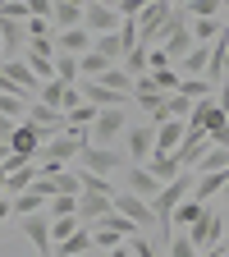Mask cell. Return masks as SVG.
Here are the masks:
<instances>
[{"label":"cell","mask_w":229,"mask_h":257,"mask_svg":"<svg viewBox=\"0 0 229 257\" xmlns=\"http://www.w3.org/2000/svg\"><path fill=\"white\" fill-rule=\"evenodd\" d=\"M188 188H192V179H188V175H179L174 184H165V188H160V198L151 202V211H156V220H160V230H174L170 220H174V211L183 207V198H192Z\"/></svg>","instance_id":"6da1fadb"},{"label":"cell","mask_w":229,"mask_h":257,"mask_svg":"<svg viewBox=\"0 0 229 257\" xmlns=\"http://www.w3.org/2000/svg\"><path fill=\"white\" fill-rule=\"evenodd\" d=\"M119 10L115 5H101V0H92V5H83V28L92 32V37H110V32H119Z\"/></svg>","instance_id":"7a4b0ae2"},{"label":"cell","mask_w":229,"mask_h":257,"mask_svg":"<svg viewBox=\"0 0 229 257\" xmlns=\"http://www.w3.org/2000/svg\"><path fill=\"white\" fill-rule=\"evenodd\" d=\"M115 211H119V216H128L142 234H147V230H156V211H151V202L133 198L128 188H119V193H115Z\"/></svg>","instance_id":"3957f363"},{"label":"cell","mask_w":229,"mask_h":257,"mask_svg":"<svg viewBox=\"0 0 229 257\" xmlns=\"http://www.w3.org/2000/svg\"><path fill=\"white\" fill-rule=\"evenodd\" d=\"M124 134H128V124H124V110H101L87 138H92V147H110V143H119Z\"/></svg>","instance_id":"277c9868"},{"label":"cell","mask_w":229,"mask_h":257,"mask_svg":"<svg viewBox=\"0 0 229 257\" xmlns=\"http://www.w3.org/2000/svg\"><path fill=\"white\" fill-rule=\"evenodd\" d=\"M19 230H23V239L37 248L42 257H55V239H51V220H46V211H42V216H23Z\"/></svg>","instance_id":"5b68a950"},{"label":"cell","mask_w":229,"mask_h":257,"mask_svg":"<svg viewBox=\"0 0 229 257\" xmlns=\"http://www.w3.org/2000/svg\"><path fill=\"white\" fill-rule=\"evenodd\" d=\"M124 152H128V161H133V166H147V161L156 156V128H128L124 134Z\"/></svg>","instance_id":"8992f818"},{"label":"cell","mask_w":229,"mask_h":257,"mask_svg":"<svg viewBox=\"0 0 229 257\" xmlns=\"http://www.w3.org/2000/svg\"><path fill=\"white\" fill-rule=\"evenodd\" d=\"M211 152V134H202V128H188V138H183V147L174 152V161L183 170H197V161Z\"/></svg>","instance_id":"52a82bcc"},{"label":"cell","mask_w":229,"mask_h":257,"mask_svg":"<svg viewBox=\"0 0 229 257\" xmlns=\"http://www.w3.org/2000/svg\"><path fill=\"white\" fill-rule=\"evenodd\" d=\"M78 161H83V170H87V175H101V179L119 170V152H115V147H83Z\"/></svg>","instance_id":"ba28073f"},{"label":"cell","mask_w":229,"mask_h":257,"mask_svg":"<svg viewBox=\"0 0 229 257\" xmlns=\"http://www.w3.org/2000/svg\"><path fill=\"white\" fill-rule=\"evenodd\" d=\"M220 234H224V220H220L215 211H206V216H202V220L188 230V239H192V248H197V252L215 248V243H220Z\"/></svg>","instance_id":"9c48e42d"},{"label":"cell","mask_w":229,"mask_h":257,"mask_svg":"<svg viewBox=\"0 0 229 257\" xmlns=\"http://www.w3.org/2000/svg\"><path fill=\"white\" fill-rule=\"evenodd\" d=\"M92 32L87 28H69V32H55V55H74V60H83L87 51H92Z\"/></svg>","instance_id":"30bf717a"},{"label":"cell","mask_w":229,"mask_h":257,"mask_svg":"<svg viewBox=\"0 0 229 257\" xmlns=\"http://www.w3.org/2000/svg\"><path fill=\"white\" fill-rule=\"evenodd\" d=\"M124 188L133 193V198H142V202H156V198H160V188H165V184H156V179H151V175H147L142 166H133V170L124 175Z\"/></svg>","instance_id":"8fae6325"},{"label":"cell","mask_w":229,"mask_h":257,"mask_svg":"<svg viewBox=\"0 0 229 257\" xmlns=\"http://www.w3.org/2000/svg\"><path fill=\"white\" fill-rule=\"evenodd\" d=\"M110 211H115V198H96V193H83L78 198V220L83 225H101Z\"/></svg>","instance_id":"7c38bea8"},{"label":"cell","mask_w":229,"mask_h":257,"mask_svg":"<svg viewBox=\"0 0 229 257\" xmlns=\"http://www.w3.org/2000/svg\"><path fill=\"white\" fill-rule=\"evenodd\" d=\"M183 138H188V124H183V119L160 124V128H156V152H160V156H174V152L183 147Z\"/></svg>","instance_id":"4fadbf2b"},{"label":"cell","mask_w":229,"mask_h":257,"mask_svg":"<svg viewBox=\"0 0 229 257\" xmlns=\"http://www.w3.org/2000/svg\"><path fill=\"white\" fill-rule=\"evenodd\" d=\"M28 124L37 128L42 138H55V134H64V128H69L60 110H46V106H32V110H28Z\"/></svg>","instance_id":"5bb4252c"},{"label":"cell","mask_w":229,"mask_h":257,"mask_svg":"<svg viewBox=\"0 0 229 257\" xmlns=\"http://www.w3.org/2000/svg\"><path fill=\"white\" fill-rule=\"evenodd\" d=\"M0 69H5V78L23 92V96H32V92H42V83H37V74L28 69V60H5L0 64Z\"/></svg>","instance_id":"9a60e30c"},{"label":"cell","mask_w":229,"mask_h":257,"mask_svg":"<svg viewBox=\"0 0 229 257\" xmlns=\"http://www.w3.org/2000/svg\"><path fill=\"white\" fill-rule=\"evenodd\" d=\"M42 143H46V138H42L32 124H19V128H14V138H10V152H14V156H23V161H32V156L42 152Z\"/></svg>","instance_id":"2e32d148"},{"label":"cell","mask_w":229,"mask_h":257,"mask_svg":"<svg viewBox=\"0 0 229 257\" xmlns=\"http://www.w3.org/2000/svg\"><path fill=\"white\" fill-rule=\"evenodd\" d=\"M142 170H147V175H151L156 184H174V179L183 175V166H179V161H174V156H160V152H156V156L147 161Z\"/></svg>","instance_id":"e0dca14e"},{"label":"cell","mask_w":229,"mask_h":257,"mask_svg":"<svg viewBox=\"0 0 229 257\" xmlns=\"http://www.w3.org/2000/svg\"><path fill=\"white\" fill-rule=\"evenodd\" d=\"M51 23H55V32L83 28V5H74V0H60V5L51 10Z\"/></svg>","instance_id":"ac0fdd59"},{"label":"cell","mask_w":229,"mask_h":257,"mask_svg":"<svg viewBox=\"0 0 229 257\" xmlns=\"http://www.w3.org/2000/svg\"><path fill=\"white\" fill-rule=\"evenodd\" d=\"M37 179H42L37 166H23V170L5 175V193H10V198H23V193H32V184H37Z\"/></svg>","instance_id":"d6986e66"},{"label":"cell","mask_w":229,"mask_h":257,"mask_svg":"<svg viewBox=\"0 0 229 257\" xmlns=\"http://www.w3.org/2000/svg\"><path fill=\"white\" fill-rule=\"evenodd\" d=\"M202 216H206V202H197V198H183V207L174 211V220H170V225H179V230L188 234V230H192V225H197Z\"/></svg>","instance_id":"ffe728a7"},{"label":"cell","mask_w":229,"mask_h":257,"mask_svg":"<svg viewBox=\"0 0 229 257\" xmlns=\"http://www.w3.org/2000/svg\"><path fill=\"white\" fill-rule=\"evenodd\" d=\"M96 83H101V87H110V92H119L124 101H128V92H133V78H128V74L119 69V64H110V69H106L101 78H96Z\"/></svg>","instance_id":"44dd1931"},{"label":"cell","mask_w":229,"mask_h":257,"mask_svg":"<svg viewBox=\"0 0 229 257\" xmlns=\"http://www.w3.org/2000/svg\"><path fill=\"white\" fill-rule=\"evenodd\" d=\"M64 92H69V87H64V83H42V92H37V106H46V110H60L64 115Z\"/></svg>","instance_id":"7402d4cb"},{"label":"cell","mask_w":229,"mask_h":257,"mask_svg":"<svg viewBox=\"0 0 229 257\" xmlns=\"http://www.w3.org/2000/svg\"><path fill=\"white\" fill-rule=\"evenodd\" d=\"M224 170H229V147H211L197 161V175H224Z\"/></svg>","instance_id":"603a6c76"},{"label":"cell","mask_w":229,"mask_h":257,"mask_svg":"<svg viewBox=\"0 0 229 257\" xmlns=\"http://www.w3.org/2000/svg\"><path fill=\"white\" fill-rule=\"evenodd\" d=\"M10 207H14L19 220H23V216H42V211H46V198H42V193H23V198H10Z\"/></svg>","instance_id":"cb8c5ba5"},{"label":"cell","mask_w":229,"mask_h":257,"mask_svg":"<svg viewBox=\"0 0 229 257\" xmlns=\"http://www.w3.org/2000/svg\"><path fill=\"white\" fill-rule=\"evenodd\" d=\"M87 252H92V234H87V230H78L74 239H64V243L55 248V257H87Z\"/></svg>","instance_id":"d4e9b609"},{"label":"cell","mask_w":229,"mask_h":257,"mask_svg":"<svg viewBox=\"0 0 229 257\" xmlns=\"http://www.w3.org/2000/svg\"><path fill=\"white\" fill-rule=\"evenodd\" d=\"M106 69H110V60H101L96 51H87V55L78 60V74H83V83H96V78H101Z\"/></svg>","instance_id":"484cf974"},{"label":"cell","mask_w":229,"mask_h":257,"mask_svg":"<svg viewBox=\"0 0 229 257\" xmlns=\"http://www.w3.org/2000/svg\"><path fill=\"white\" fill-rule=\"evenodd\" d=\"M78 230H83V220H78V216H55V220H51V239H55V248H60L64 239H74Z\"/></svg>","instance_id":"4316f807"},{"label":"cell","mask_w":229,"mask_h":257,"mask_svg":"<svg viewBox=\"0 0 229 257\" xmlns=\"http://www.w3.org/2000/svg\"><path fill=\"white\" fill-rule=\"evenodd\" d=\"M220 19H197V23H192V42H197V46H215V37H220Z\"/></svg>","instance_id":"83f0119b"},{"label":"cell","mask_w":229,"mask_h":257,"mask_svg":"<svg viewBox=\"0 0 229 257\" xmlns=\"http://www.w3.org/2000/svg\"><path fill=\"white\" fill-rule=\"evenodd\" d=\"M55 83L78 87V60H74V55H55Z\"/></svg>","instance_id":"f1b7e54d"},{"label":"cell","mask_w":229,"mask_h":257,"mask_svg":"<svg viewBox=\"0 0 229 257\" xmlns=\"http://www.w3.org/2000/svg\"><path fill=\"white\" fill-rule=\"evenodd\" d=\"M55 198H83V175H55Z\"/></svg>","instance_id":"f546056e"},{"label":"cell","mask_w":229,"mask_h":257,"mask_svg":"<svg viewBox=\"0 0 229 257\" xmlns=\"http://www.w3.org/2000/svg\"><path fill=\"white\" fill-rule=\"evenodd\" d=\"M179 96H188V101H211V83L206 78H183L179 83Z\"/></svg>","instance_id":"4dcf8cb0"},{"label":"cell","mask_w":229,"mask_h":257,"mask_svg":"<svg viewBox=\"0 0 229 257\" xmlns=\"http://www.w3.org/2000/svg\"><path fill=\"white\" fill-rule=\"evenodd\" d=\"M124 74H128V78H133V74L147 78V46H133V51L124 55Z\"/></svg>","instance_id":"1f68e13d"},{"label":"cell","mask_w":229,"mask_h":257,"mask_svg":"<svg viewBox=\"0 0 229 257\" xmlns=\"http://www.w3.org/2000/svg\"><path fill=\"white\" fill-rule=\"evenodd\" d=\"M165 252H170V257H202L197 248H192V239H188L183 230H174V234H170V248H165Z\"/></svg>","instance_id":"d6a6232c"},{"label":"cell","mask_w":229,"mask_h":257,"mask_svg":"<svg viewBox=\"0 0 229 257\" xmlns=\"http://www.w3.org/2000/svg\"><path fill=\"white\" fill-rule=\"evenodd\" d=\"M188 23H197V19H220V5L215 0H197V5H183Z\"/></svg>","instance_id":"836d02e7"},{"label":"cell","mask_w":229,"mask_h":257,"mask_svg":"<svg viewBox=\"0 0 229 257\" xmlns=\"http://www.w3.org/2000/svg\"><path fill=\"white\" fill-rule=\"evenodd\" d=\"M46 211H51V220L55 216H78V198H51Z\"/></svg>","instance_id":"e575fe53"},{"label":"cell","mask_w":229,"mask_h":257,"mask_svg":"<svg viewBox=\"0 0 229 257\" xmlns=\"http://www.w3.org/2000/svg\"><path fill=\"white\" fill-rule=\"evenodd\" d=\"M119 243H124V239H119L115 230H96V234H92V248H96V252H110V248H119Z\"/></svg>","instance_id":"d590c367"},{"label":"cell","mask_w":229,"mask_h":257,"mask_svg":"<svg viewBox=\"0 0 229 257\" xmlns=\"http://www.w3.org/2000/svg\"><path fill=\"white\" fill-rule=\"evenodd\" d=\"M78 106H83V92H78V87H69V92H64V115H74Z\"/></svg>","instance_id":"8d00e7d4"},{"label":"cell","mask_w":229,"mask_h":257,"mask_svg":"<svg viewBox=\"0 0 229 257\" xmlns=\"http://www.w3.org/2000/svg\"><path fill=\"white\" fill-rule=\"evenodd\" d=\"M128 252H133V257H156V248H151V243H147V239H142V234H138V239H133V248H128Z\"/></svg>","instance_id":"74e56055"},{"label":"cell","mask_w":229,"mask_h":257,"mask_svg":"<svg viewBox=\"0 0 229 257\" xmlns=\"http://www.w3.org/2000/svg\"><path fill=\"white\" fill-rule=\"evenodd\" d=\"M14 128H19V119H10V115H0V143H10V138H14Z\"/></svg>","instance_id":"f35d334b"},{"label":"cell","mask_w":229,"mask_h":257,"mask_svg":"<svg viewBox=\"0 0 229 257\" xmlns=\"http://www.w3.org/2000/svg\"><path fill=\"white\" fill-rule=\"evenodd\" d=\"M215 106H220V110H224V115H229V78H224V83H220V96H215Z\"/></svg>","instance_id":"ab89813d"},{"label":"cell","mask_w":229,"mask_h":257,"mask_svg":"<svg viewBox=\"0 0 229 257\" xmlns=\"http://www.w3.org/2000/svg\"><path fill=\"white\" fill-rule=\"evenodd\" d=\"M5 216H14V207H10V198H0V225H5Z\"/></svg>","instance_id":"60d3db41"},{"label":"cell","mask_w":229,"mask_h":257,"mask_svg":"<svg viewBox=\"0 0 229 257\" xmlns=\"http://www.w3.org/2000/svg\"><path fill=\"white\" fill-rule=\"evenodd\" d=\"M202 257H229V248H220V243H215V248H206Z\"/></svg>","instance_id":"b9f144b4"},{"label":"cell","mask_w":229,"mask_h":257,"mask_svg":"<svg viewBox=\"0 0 229 257\" xmlns=\"http://www.w3.org/2000/svg\"><path fill=\"white\" fill-rule=\"evenodd\" d=\"M106 257H133V252H128V248H124V243H119V248H110V252H106Z\"/></svg>","instance_id":"7bdbcfd3"},{"label":"cell","mask_w":229,"mask_h":257,"mask_svg":"<svg viewBox=\"0 0 229 257\" xmlns=\"http://www.w3.org/2000/svg\"><path fill=\"white\" fill-rule=\"evenodd\" d=\"M0 257H14V252H10V248H5V243H0Z\"/></svg>","instance_id":"ee69618b"},{"label":"cell","mask_w":229,"mask_h":257,"mask_svg":"<svg viewBox=\"0 0 229 257\" xmlns=\"http://www.w3.org/2000/svg\"><path fill=\"white\" fill-rule=\"evenodd\" d=\"M87 257H106V252H96V248H92V252H87Z\"/></svg>","instance_id":"f6af8a7d"},{"label":"cell","mask_w":229,"mask_h":257,"mask_svg":"<svg viewBox=\"0 0 229 257\" xmlns=\"http://www.w3.org/2000/svg\"><path fill=\"white\" fill-rule=\"evenodd\" d=\"M0 55H5V46H0Z\"/></svg>","instance_id":"bcb514c9"},{"label":"cell","mask_w":229,"mask_h":257,"mask_svg":"<svg viewBox=\"0 0 229 257\" xmlns=\"http://www.w3.org/2000/svg\"><path fill=\"white\" fill-rule=\"evenodd\" d=\"M0 243H5V234H0Z\"/></svg>","instance_id":"7dc6e473"}]
</instances>
